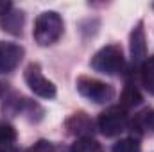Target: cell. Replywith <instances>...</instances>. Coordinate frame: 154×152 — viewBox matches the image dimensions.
<instances>
[{
    "label": "cell",
    "mask_w": 154,
    "mask_h": 152,
    "mask_svg": "<svg viewBox=\"0 0 154 152\" xmlns=\"http://www.w3.org/2000/svg\"><path fill=\"white\" fill-rule=\"evenodd\" d=\"M25 82L31 88V91L34 95H38L41 99H54L56 97V86L54 82H50L47 77L41 74L38 65H29L25 68Z\"/></svg>",
    "instance_id": "5"
},
{
    "label": "cell",
    "mask_w": 154,
    "mask_h": 152,
    "mask_svg": "<svg viewBox=\"0 0 154 152\" xmlns=\"http://www.w3.org/2000/svg\"><path fill=\"white\" fill-rule=\"evenodd\" d=\"M31 152H52V143L50 141H38L31 149Z\"/></svg>",
    "instance_id": "16"
},
{
    "label": "cell",
    "mask_w": 154,
    "mask_h": 152,
    "mask_svg": "<svg viewBox=\"0 0 154 152\" xmlns=\"http://www.w3.org/2000/svg\"><path fill=\"white\" fill-rule=\"evenodd\" d=\"M5 90H7V84H4V82H0V95H2V93H4Z\"/></svg>",
    "instance_id": "19"
},
{
    "label": "cell",
    "mask_w": 154,
    "mask_h": 152,
    "mask_svg": "<svg viewBox=\"0 0 154 152\" xmlns=\"http://www.w3.org/2000/svg\"><path fill=\"white\" fill-rule=\"evenodd\" d=\"M11 9H13V4H11V2H7V0H0V18L5 16Z\"/></svg>",
    "instance_id": "17"
},
{
    "label": "cell",
    "mask_w": 154,
    "mask_h": 152,
    "mask_svg": "<svg viewBox=\"0 0 154 152\" xmlns=\"http://www.w3.org/2000/svg\"><path fill=\"white\" fill-rule=\"evenodd\" d=\"M23 57V48L11 41H0V74L13 72Z\"/></svg>",
    "instance_id": "6"
},
{
    "label": "cell",
    "mask_w": 154,
    "mask_h": 152,
    "mask_svg": "<svg viewBox=\"0 0 154 152\" xmlns=\"http://www.w3.org/2000/svg\"><path fill=\"white\" fill-rule=\"evenodd\" d=\"M111 152H142V147L134 138H124L113 145Z\"/></svg>",
    "instance_id": "13"
},
{
    "label": "cell",
    "mask_w": 154,
    "mask_h": 152,
    "mask_svg": "<svg viewBox=\"0 0 154 152\" xmlns=\"http://www.w3.org/2000/svg\"><path fill=\"white\" fill-rule=\"evenodd\" d=\"M0 152H22V150L13 147V145H5V147H0Z\"/></svg>",
    "instance_id": "18"
},
{
    "label": "cell",
    "mask_w": 154,
    "mask_h": 152,
    "mask_svg": "<svg viewBox=\"0 0 154 152\" xmlns=\"http://www.w3.org/2000/svg\"><path fill=\"white\" fill-rule=\"evenodd\" d=\"M142 95L140 91L136 90L134 84H125L122 95H120V108L127 109V108H134V106H140L142 104Z\"/></svg>",
    "instance_id": "10"
},
{
    "label": "cell",
    "mask_w": 154,
    "mask_h": 152,
    "mask_svg": "<svg viewBox=\"0 0 154 152\" xmlns=\"http://www.w3.org/2000/svg\"><path fill=\"white\" fill-rule=\"evenodd\" d=\"M152 9H154V4H152Z\"/></svg>",
    "instance_id": "20"
},
{
    "label": "cell",
    "mask_w": 154,
    "mask_h": 152,
    "mask_svg": "<svg viewBox=\"0 0 154 152\" xmlns=\"http://www.w3.org/2000/svg\"><path fill=\"white\" fill-rule=\"evenodd\" d=\"M140 79H142V84L143 88L154 95V56L152 57H147L142 66H140Z\"/></svg>",
    "instance_id": "11"
},
{
    "label": "cell",
    "mask_w": 154,
    "mask_h": 152,
    "mask_svg": "<svg viewBox=\"0 0 154 152\" xmlns=\"http://www.w3.org/2000/svg\"><path fill=\"white\" fill-rule=\"evenodd\" d=\"M77 91L84 99H88L95 104H106V102L113 100V97H115V90L111 84H106V82H102L99 79H91V77H79Z\"/></svg>",
    "instance_id": "3"
},
{
    "label": "cell",
    "mask_w": 154,
    "mask_h": 152,
    "mask_svg": "<svg viewBox=\"0 0 154 152\" xmlns=\"http://www.w3.org/2000/svg\"><path fill=\"white\" fill-rule=\"evenodd\" d=\"M127 123H129L127 111L120 106L108 108L106 111L100 113L99 120H97L99 131L108 138H113V136H118L120 132H124L127 129Z\"/></svg>",
    "instance_id": "4"
},
{
    "label": "cell",
    "mask_w": 154,
    "mask_h": 152,
    "mask_svg": "<svg viewBox=\"0 0 154 152\" xmlns=\"http://www.w3.org/2000/svg\"><path fill=\"white\" fill-rule=\"evenodd\" d=\"M0 27L5 32L13 34V36H20L22 34V27H23V13L11 9L5 16L0 18Z\"/></svg>",
    "instance_id": "9"
},
{
    "label": "cell",
    "mask_w": 154,
    "mask_h": 152,
    "mask_svg": "<svg viewBox=\"0 0 154 152\" xmlns=\"http://www.w3.org/2000/svg\"><path fill=\"white\" fill-rule=\"evenodd\" d=\"M145 59H147V45H145L143 25L140 22L131 32V61L134 66H142Z\"/></svg>",
    "instance_id": "7"
},
{
    "label": "cell",
    "mask_w": 154,
    "mask_h": 152,
    "mask_svg": "<svg viewBox=\"0 0 154 152\" xmlns=\"http://www.w3.org/2000/svg\"><path fill=\"white\" fill-rule=\"evenodd\" d=\"M142 118H143V125L154 132V109L152 111H145V113H142Z\"/></svg>",
    "instance_id": "15"
},
{
    "label": "cell",
    "mask_w": 154,
    "mask_h": 152,
    "mask_svg": "<svg viewBox=\"0 0 154 152\" xmlns=\"http://www.w3.org/2000/svg\"><path fill=\"white\" fill-rule=\"evenodd\" d=\"M66 127H68V132L79 134L81 138H88L90 131L93 129V122H91L84 113H75L68 118Z\"/></svg>",
    "instance_id": "8"
},
{
    "label": "cell",
    "mask_w": 154,
    "mask_h": 152,
    "mask_svg": "<svg viewBox=\"0 0 154 152\" xmlns=\"http://www.w3.org/2000/svg\"><path fill=\"white\" fill-rule=\"evenodd\" d=\"M68 152H102V145L97 140H93L91 136L77 138L75 141L72 143V147H70Z\"/></svg>",
    "instance_id": "12"
},
{
    "label": "cell",
    "mask_w": 154,
    "mask_h": 152,
    "mask_svg": "<svg viewBox=\"0 0 154 152\" xmlns=\"http://www.w3.org/2000/svg\"><path fill=\"white\" fill-rule=\"evenodd\" d=\"M16 140V131L11 123L7 122H0V147L11 145Z\"/></svg>",
    "instance_id": "14"
},
{
    "label": "cell",
    "mask_w": 154,
    "mask_h": 152,
    "mask_svg": "<svg viewBox=\"0 0 154 152\" xmlns=\"http://www.w3.org/2000/svg\"><path fill=\"white\" fill-rule=\"evenodd\" d=\"M32 36L39 47H48L63 36V18L56 11H45L36 18Z\"/></svg>",
    "instance_id": "1"
},
{
    "label": "cell",
    "mask_w": 154,
    "mask_h": 152,
    "mask_svg": "<svg viewBox=\"0 0 154 152\" xmlns=\"http://www.w3.org/2000/svg\"><path fill=\"white\" fill-rule=\"evenodd\" d=\"M90 65L99 74L118 75L125 68V57H124V52L118 45H106L99 52H95Z\"/></svg>",
    "instance_id": "2"
}]
</instances>
